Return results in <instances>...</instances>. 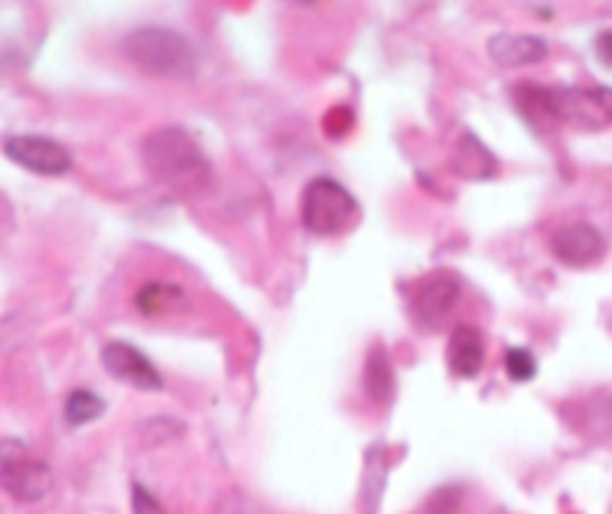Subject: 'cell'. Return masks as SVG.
I'll return each mask as SVG.
<instances>
[{"instance_id": "6da1fadb", "label": "cell", "mask_w": 612, "mask_h": 514, "mask_svg": "<svg viewBox=\"0 0 612 514\" xmlns=\"http://www.w3.org/2000/svg\"><path fill=\"white\" fill-rule=\"evenodd\" d=\"M144 164L164 188L183 198L207 195L216 183V168L204 147L183 126H162L150 132L140 144Z\"/></svg>"}, {"instance_id": "7a4b0ae2", "label": "cell", "mask_w": 612, "mask_h": 514, "mask_svg": "<svg viewBox=\"0 0 612 514\" xmlns=\"http://www.w3.org/2000/svg\"><path fill=\"white\" fill-rule=\"evenodd\" d=\"M517 106L531 126L550 128L559 123L567 126L595 128L612 126V90L610 87H541L521 84Z\"/></svg>"}, {"instance_id": "3957f363", "label": "cell", "mask_w": 612, "mask_h": 514, "mask_svg": "<svg viewBox=\"0 0 612 514\" xmlns=\"http://www.w3.org/2000/svg\"><path fill=\"white\" fill-rule=\"evenodd\" d=\"M123 54L156 78H188L197 70L195 46L171 27H135L123 36Z\"/></svg>"}, {"instance_id": "277c9868", "label": "cell", "mask_w": 612, "mask_h": 514, "mask_svg": "<svg viewBox=\"0 0 612 514\" xmlns=\"http://www.w3.org/2000/svg\"><path fill=\"white\" fill-rule=\"evenodd\" d=\"M358 212V200L329 176H317L302 192V224L317 236L344 234L356 224Z\"/></svg>"}, {"instance_id": "5b68a950", "label": "cell", "mask_w": 612, "mask_h": 514, "mask_svg": "<svg viewBox=\"0 0 612 514\" xmlns=\"http://www.w3.org/2000/svg\"><path fill=\"white\" fill-rule=\"evenodd\" d=\"M0 481H3V488L12 500L39 503L51 491L54 476L24 445H19L15 440H3V445H0Z\"/></svg>"}, {"instance_id": "8992f818", "label": "cell", "mask_w": 612, "mask_h": 514, "mask_svg": "<svg viewBox=\"0 0 612 514\" xmlns=\"http://www.w3.org/2000/svg\"><path fill=\"white\" fill-rule=\"evenodd\" d=\"M461 303V279L445 269H437L413 284L409 293V315L413 323L425 332H439L449 323L451 311Z\"/></svg>"}, {"instance_id": "52a82bcc", "label": "cell", "mask_w": 612, "mask_h": 514, "mask_svg": "<svg viewBox=\"0 0 612 514\" xmlns=\"http://www.w3.org/2000/svg\"><path fill=\"white\" fill-rule=\"evenodd\" d=\"M7 159L39 176H63L72 171V152L46 135H12L3 140Z\"/></svg>"}, {"instance_id": "ba28073f", "label": "cell", "mask_w": 612, "mask_h": 514, "mask_svg": "<svg viewBox=\"0 0 612 514\" xmlns=\"http://www.w3.org/2000/svg\"><path fill=\"white\" fill-rule=\"evenodd\" d=\"M102 365L108 375L120 380V383H128L132 389H140V392H159L162 389V375L156 371V365L126 341H111L102 347Z\"/></svg>"}, {"instance_id": "9c48e42d", "label": "cell", "mask_w": 612, "mask_h": 514, "mask_svg": "<svg viewBox=\"0 0 612 514\" xmlns=\"http://www.w3.org/2000/svg\"><path fill=\"white\" fill-rule=\"evenodd\" d=\"M550 248L553 255L565 264V267L574 269H586L591 264H598L603 255H607V240L598 228H591L586 222H574L559 228L553 236H550Z\"/></svg>"}, {"instance_id": "30bf717a", "label": "cell", "mask_w": 612, "mask_h": 514, "mask_svg": "<svg viewBox=\"0 0 612 514\" xmlns=\"http://www.w3.org/2000/svg\"><path fill=\"white\" fill-rule=\"evenodd\" d=\"M487 54L493 63L505 66V70H523V66H535L550 54V46L541 36L531 34H497L487 42Z\"/></svg>"}, {"instance_id": "8fae6325", "label": "cell", "mask_w": 612, "mask_h": 514, "mask_svg": "<svg viewBox=\"0 0 612 514\" xmlns=\"http://www.w3.org/2000/svg\"><path fill=\"white\" fill-rule=\"evenodd\" d=\"M445 363L449 371L461 380H473L485 368V335L481 329L461 323L451 329L449 347H445Z\"/></svg>"}, {"instance_id": "7c38bea8", "label": "cell", "mask_w": 612, "mask_h": 514, "mask_svg": "<svg viewBox=\"0 0 612 514\" xmlns=\"http://www.w3.org/2000/svg\"><path fill=\"white\" fill-rule=\"evenodd\" d=\"M497 156L487 150L473 132H463V138L451 152V171L463 180H490L497 176Z\"/></svg>"}, {"instance_id": "4fadbf2b", "label": "cell", "mask_w": 612, "mask_h": 514, "mask_svg": "<svg viewBox=\"0 0 612 514\" xmlns=\"http://www.w3.org/2000/svg\"><path fill=\"white\" fill-rule=\"evenodd\" d=\"M365 389L374 404L389 407L394 401V368L389 363V353L382 344H374L365 363Z\"/></svg>"}, {"instance_id": "5bb4252c", "label": "cell", "mask_w": 612, "mask_h": 514, "mask_svg": "<svg viewBox=\"0 0 612 514\" xmlns=\"http://www.w3.org/2000/svg\"><path fill=\"white\" fill-rule=\"evenodd\" d=\"M135 305L140 308V315L147 317H156V315H164V311H174L180 305H185V293L183 287H176V284H162V281H150V284H144L135 296Z\"/></svg>"}, {"instance_id": "9a60e30c", "label": "cell", "mask_w": 612, "mask_h": 514, "mask_svg": "<svg viewBox=\"0 0 612 514\" xmlns=\"http://www.w3.org/2000/svg\"><path fill=\"white\" fill-rule=\"evenodd\" d=\"M105 413V401L99 395H93L87 389H78L66 397V421L72 428H82L87 421L99 419Z\"/></svg>"}, {"instance_id": "2e32d148", "label": "cell", "mask_w": 612, "mask_h": 514, "mask_svg": "<svg viewBox=\"0 0 612 514\" xmlns=\"http://www.w3.org/2000/svg\"><path fill=\"white\" fill-rule=\"evenodd\" d=\"M505 371L514 383H529L531 377L538 375V359L535 353L526 351V347H511L505 353Z\"/></svg>"}, {"instance_id": "e0dca14e", "label": "cell", "mask_w": 612, "mask_h": 514, "mask_svg": "<svg viewBox=\"0 0 612 514\" xmlns=\"http://www.w3.org/2000/svg\"><path fill=\"white\" fill-rule=\"evenodd\" d=\"M132 512L135 514H168L162 509V503L152 497L144 485H132Z\"/></svg>"}, {"instance_id": "ac0fdd59", "label": "cell", "mask_w": 612, "mask_h": 514, "mask_svg": "<svg viewBox=\"0 0 612 514\" xmlns=\"http://www.w3.org/2000/svg\"><path fill=\"white\" fill-rule=\"evenodd\" d=\"M595 54L601 60L603 66H610L612 70V30H603L598 39H595Z\"/></svg>"}]
</instances>
